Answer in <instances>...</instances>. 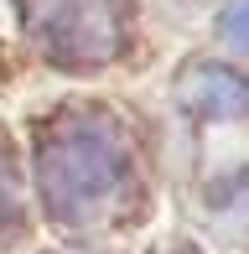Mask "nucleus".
Masks as SVG:
<instances>
[{
	"instance_id": "7ed1b4c3",
	"label": "nucleus",
	"mask_w": 249,
	"mask_h": 254,
	"mask_svg": "<svg viewBox=\"0 0 249 254\" xmlns=\"http://www.w3.org/2000/svg\"><path fill=\"white\" fill-rule=\"evenodd\" d=\"M182 99H187V109L208 114V120H229V114H239L249 104V88L229 67H192L182 83Z\"/></svg>"
},
{
	"instance_id": "f257e3e1",
	"label": "nucleus",
	"mask_w": 249,
	"mask_h": 254,
	"mask_svg": "<svg viewBox=\"0 0 249 254\" xmlns=\"http://www.w3.org/2000/svg\"><path fill=\"white\" fill-rule=\"evenodd\" d=\"M37 182L58 223H104L130 192V140L99 109H62L37 135Z\"/></svg>"
},
{
	"instance_id": "20e7f679",
	"label": "nucleus",
	"mask_w": 249,
	"mask_h": 254,
	"mask_svg": "<svg viewBox=\"0 0 249 254\" xmlns=\"http://www.w3.org/2000/svg\"><path fill=\"white\" fill-rule=\"evenodd\" d=\"M21 213V192H16V161H10V135L0 130V228L16 223Z\"/></svg>"
},
{
	"instance_id": "f03ea898",
	"label": "nucleus",
	"mask_w": 249,
	"mask_h": 254,
	"mask_svg": "<svg viewBox=\"0 0 249 254\" xmlns=\"http://www.w3.org/2000/svg\"><path fill=\"white\" fill-rule=\"evenodd\" d=\"M21 21L37 52L58 67H99L124 47L120 0H21Z\"/></svg>"
},
{
	"instance_id": "39448f33",
	"label": "nucleus",
	"mask_w": 249,
	"mask_h": 254,
	"mask_svg": "<svg viewBox=\"0 0 249 254\" xmlns=\"http://www.w3.org/2000/svg\"><path fill=\"white\" fill-rule=\"evenodd\" d=\"M218 31H223V42H229V47H239V52H249V0H234V5L223 10Z\"/></svg>"
}]
</instances>
